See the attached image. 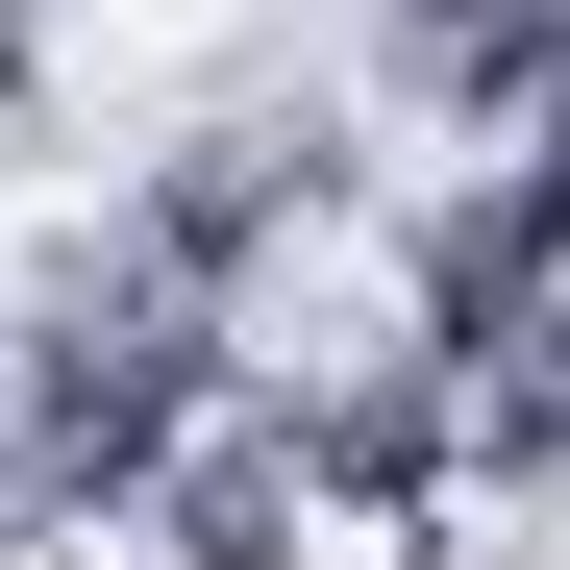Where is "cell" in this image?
<instances>
[{
    "label": "cell",
    "mask_w": 570,
    "mask_h": 570,
    "mask_svg": "<svg viewBox=\"0 0 570 570\" xmlns=\"http://www.w3.org/2000/svg\"><path fill=\"white\" fill-rule=\"evenodd\" d=\"M323 546H347V521H323L298 422H273L248 372H224V397H199V446L149 471V570H323Z\"/></svg>",
    "instance_id": "3"
},
{
    "label": "cell",
    "mask_w": 570,
    "mask_h": 570,
    "mask_svg": "<svg viewBox=\"0 0 570 570\" xmlns=\"http://www.w3.org/2000/svg\"><path fill=\"white\" fill-rule=\"evenodd\" d=\"M224 298H174V273H125L100 224L50 248V298H26V347H0V497L26 521H149V471L199 446V397H224Z\"/></svg>",
    "instance_id": "1"
},
{
    "label": "cell",
    "mask_w": 570,
    "mask_h": 570,
    "mask_svg": "<svg viewBox=\"0 0 570 570\" xmlns=\"http://www.w3.org/2000/svg\"><path fill=\"white\" fill-rule=\"evenodd\" d=\"M323 224H347V125H323V100H224V125H174L125 199H100V248L174 273V298H224V323H248Z\"/></svg>",
    "instance_id": "2"
}]
</instances>
